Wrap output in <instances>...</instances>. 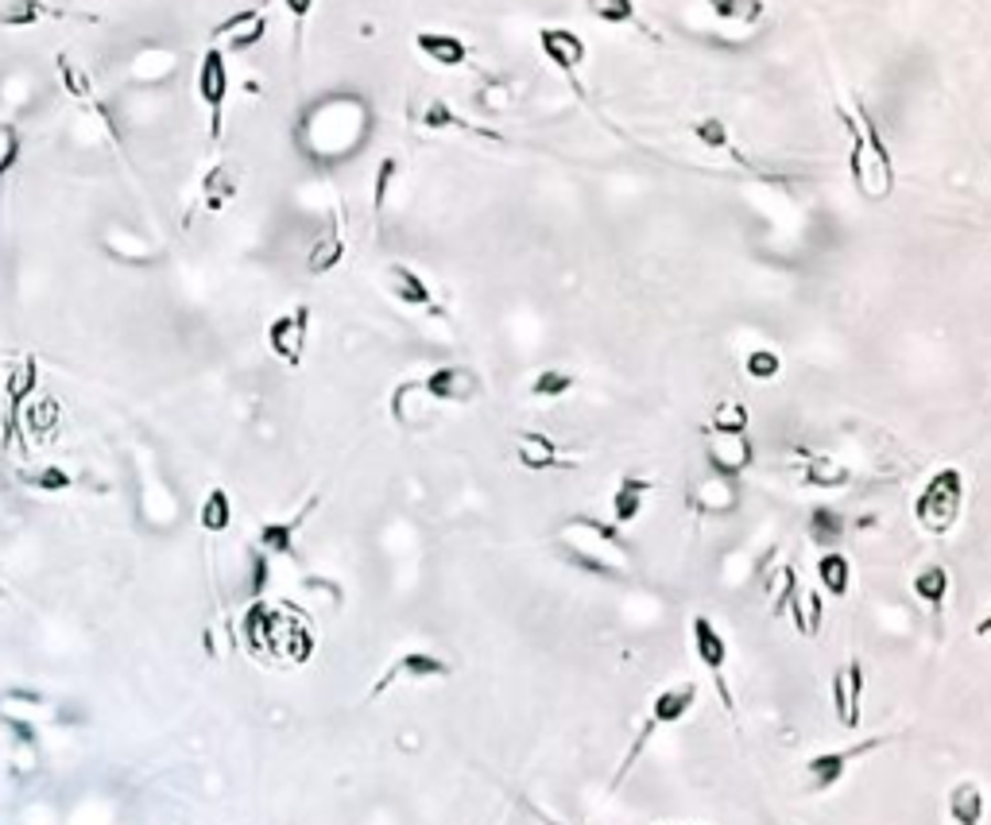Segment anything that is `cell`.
<instances>
[{
    "label": "cell",
    "mask_w": 991,
    "mask_h": 825,
    "mask_svg": "<svg viewBox=\"0 0 991 825\" xmlns=\"http://www.w3.org/2000/svg\"><path fill=\"white\" fill-rule=\"evenodd\" d=\"M744 373L752 376V381H775L778 373H783V357H778L775 350H752L744 357Z\"/></svg>",
    "instance_id": "cell-48"
},
{
    "label": "cell",
    "mask_w": 991,
    "mask_h": 825,
    "mask_svg": "<svg viewBox=\"0 0 991 825\" xmlns=\"http://www.w3.org/2000/svg\"><path fill=\"white\" fill-rule=\"evenodd\" d=\"M786 612H790V620H794V632L806 635V640H814V635L821 632V624H825L821 589H801V586H798V593L790 597Z\"/></svg>",
    "instance_id": "cell-27"
},
{
    "label": "cell",
    "mask_w": 991,
    "mask_h": 825,
    "mask_svg": "<svg viewBox=\"0 0 991 825\" xmlns=\"http://www.w3.org/2000/svg\"><path fill=\"white\" fill-rule=\"evenodd\" d=\"M693 706H698V683H675V686H667V690H658L655 701H650V717H647V725H643L639 740H635L632 752L624 756V768H620V775L632 768L635 756L643 752V744H647V740L655 737L663 725H678Z\"/></svg>",
    "instance_id": "cell-5"
},
{
    "label": "cell",
    "mask_w": 991,
    "mask_h": 825,
    "mask_svg": "<svg viewBox=\"0 0 991 825\" xmlns=\"http://www.w3.org/2000/svg\"><path fill=\"white\" fill-rule=\"evenodd\" d=\"M539 47H542V55L550 58V66H558L565 78H573L578 66L585 63V43H581V35H573L570 28H542Z\"/></svg>",
    "instance_id": "cell-21"
},
{
    "label": "cell",
    "mask_w": 991,
    "mask_h": 825,
    "mask_svg": "<svg viewBox=\"0 0 991 825\" xmlns=\"http://www.w3.org/2000/svg\"><path fill=\"white\" fill-rule=\"evenodd\" d=\"M268 617H271V609L263 601H252L245 617H240V635H245V643L252 651H263V640H268Z\"/></svg>",
    "instance_id": "cell-44"
},
{
    "label": "cell",
    "mask_w": 991,
    "mask_h": 825,
    "mask_svg": "<svg viewBox=\"0 0 991 825\" xmlns=\"http://www.w3.org/2000/svg\"><path fill=\"white\" fill-rule=\"evenodd\" d=\"M801 476H806V484H814V489H844V484L852 481V469L844 465V461L829 458V453H814V458L806 461V469H801Z\"/></svg>",
    "instance_id": "cell-34"
},
{
    "label": "cell",
    "mask_w": 991,
    "mask_h": 825,
    "mask_svg": "<svg viewBox=\"0 0 991 825\" xmlns=\"http://www.w3.org/2000/svg\"><path fill=\"white\" fill-rule=\"evenodd\" d=\"M763 586H767V597H771V612H775V617H783L786 604H790V597L798 593V570L783 562L767 581H763Z\"/></svg>",
    "instance_id": "cell-38"
},
{
    "label": "cell",
    "mask_w": 991,
    "mask_h": 825,
    "mask_svg": "<svg viewBox=\"0 0 991 825\" xmlns=\"http://www.w3.org/2000/svg\"><path fill=\"white\" fill-rule=\"evenodd\" d=\"M263 651L268 655H283L291 658V663H306L310 655H314V635H310V628L302 624L294 612H283V609H271L268 617V640H263Z\"/></svg>",
    "instance_id": "cell-9"
},
{
    "label": "cell",
    "mask_w": 991,
    "mask_h": 825,
    "mask_svg": "<svg viewBox=\"0 0 991 825\" xmlns=\"http://www.w3.org/2000/svg\"><path fill=\"white\" fill-rule=\"evenodd\" d=\"M365 128H368L365 101L342 97V94L322 97V101L310 105V109L302 113L299 148L306 151V156L330 163V159H342V156H349V151H357L360 140H365Z\"/></svg>",
    "instance_id": "cell-2"
},
{
    "label": "cell",
    "mask_w": 991,
    "mask_h": 825,
    "mask_svg": "<svg viewBox=\"0 0 991 825\" xmlns=\"http://www.w3.org/2000/svg\"><path fill=\"white\" fill-rule=\"evenodd\" d=\"M20 159V132L12 125H0V175H9Z\"/></svg>",
    "instance_id": "cell-50"
},
{
    "label": "cell",
    "mask_w": 991,
    "mask_h": 825,
    "mask_svg": "<svg viewBox=\"0 0 991 825\" xmlns=\"http://www.w3.org/2000/svg\"><path fill=\"white\" fill-rule=\"evenodd\" d=\"M690 635H693V655H698L701 667L713 675L717 690H721V701L732 709V694H729V683H724V667H729V640H724V632L709 617H693Z\"/></svg>",
    "instance_id": "cell-7"
},
{
    "label": "cell",
    "mask_w": 991,
    "mask_h": 825,
    "mask_svg": "<svg viewBox=\"0 0 991 825\" xmlns=\"http://www.w3.org/2000/svg\"><path fill=\"white\" fill-rule=\"evenodd\" d=\"M949 586H952V578H949V570H945L941 562H929V566H922V570L914 574V597H918L929 612L945 609V601H949Z\"/></svg>",
    "instance_id": "cell-29"
},
{
    "label": "cell",
    "mask_w": 991,
    "mask_h": 825,
    "mask_svg": "<svg viewBox=\"0 0 991 825\" xmlns=\"http://www.w3.org/2000/svg\"><path fill=\"white\" fill-rule=\"evenodd\" d=\"M650 489H655V484H650L647 476H635V473L620 476L616 492H612V524H616V527L635 524V519H639L643 501H647V492H650Z\"/></svg>",
    "instance_id": "cell-25"
},
{
    "label": "cell",
    "mask_w": 991,
    "mask_h": 825,
    "mask_svg": "<svg viewBox=\"0 0 991 825\" xmlns=\"http://www.w3.org/2000/svg\"><path fill=\"white\" fill-rule=\"evenodd\" d=\"M844 132H849V175L857 183L860 199L868 202H887L895 191V159L883 140V128L875 125V117L860 101H852V113L837 109Z\"/></svg>",
    "instance_id": "cell-1"
},
{
    "label": "cell",
    "mask_w": 991,
    "mask_h": 825,
    "mask_svg": "<svg viewBox=\"0 0 991 825\" xmlns=\"http://www.w3.org/2000/svg\"><path fill=\"white\" fill-rule=\"evenodd\" d=\"M965 508V473L952 465L937 469L914 501V519L926 535H949Z\"/></svg>",
    "instance_id": "cell-4"
},
{
    "label": "cell",
    "mask_w": 991,
    "mask_h": 825,
    "mask_svg": "<svg viewBox=\"0 0 991 825\" xmlns=\"http://www.w3.org/2000/svg\"><path fill=\"white\" fill-rule=\"evenodd\" d=\"M263 35H268V17H263V9H245V12H233L229 20H222V24L214 28V47L222 51V55H229V51H248V47H256Z\"/></svg>",
    "instance_id": "cell-17"
},
{
    "label": "cell",
    "mask_w": 991,
    "mask_h": 825,
    "mask_svg": "<svg viewBox=\"0 0 991 825\" xmlns=\"http://www.w3.org/2000/svg\"><path fill=\"white\" fill-rule=\"evenodd\" d=\"M806 532H809V539H814L817 547L837 550L841 547V539H844V532H849V519H844L837 508H829V504H821V508L809 512Z\"/></svg>",
    "instance_id": "cell-30"
},
{
    "label": "cell",
    "mask_w": 991,
    "mask_h": 825,
    "mask_svg": "<svg viewBox=\"0 0 991 825\" xmlns=\"http://www.w3.org/2000/svg\"><path fill=\"white\" fill-rule=\"evenodd\" d=\"M422 384H427V392L434 396V404H473L476 396H481V376L473 373V368L465 365H442L434 368L430 376H422Z\"/></svg>",
    "instance_id": "cell-15"
},
{
    "label": "cell",
    "mask_w": 991,
    "mask_h": 825,
    "mask_svg": "<svg viewBox=\"0 0 991 825\" xmlns=\"http://www.w3.org/2000/svg\"><path fill=\"white\" fill-rule=\"evenodd\" d=\"M585 9L604 24H632L635 20V0H585Z\"/></svg>",
    "instance_id": "cell-47"
},
{
    "label": "cell",
    "mask_w": 991,
    "mask_h": 825,
    "mask_svg": "<svg viewBox=\"0 0 991 825\" xmlns=\"http://www.w3.org/2000/svg\"><path fill=\"white\" fill-rule=\"evenodd\" d=\"M396 175H399V159L396 156H384L380 168H376V179H373V210H376V214H384V206H388V194H391V183H396Z\"/></svg>",
    "instance_id": "cell-49"
},
{
    "label": "cell",
    "mask_w": 991,
    "mask_h": 825,
    "mask_svg": "<svg viewBox=\"0 0 991 825\" xmlns=\"http://www.w3.org/2000/svg\"><path fill=\"white\" fill-rule=\"evenodd\" d=\"M24 481L35 484V489L58 492V489H66V484H71V476H66L58 465H47V469H40V473H24Z\"/></svg>",
    "instance_id": "cell-51"
},
{
    "label": "cell",
    "mask_w": 991,
    "mask_h": 825,
    "mask_svg": "<svg viewBox=\"0 0 991 825\" xmlns=\"http://www.w3.org/2000/svg\"><path fill=\"white\" fill-rule=\"evenodd\" d=\"M58 78H63L66 94L78 97V101H86V97H94V78H89V71L82 63H74L71 55H58Z\"/></svg>",
    "instance_id": "cell-43"
},
{
    "label": "cell",
    "mask_w": 991,
    "mask_h": 825,
    "mask_svg": "<svg viewBox=\"0 0 991 825\" xmlns=\"http://www.w3.org/2000/svg\"><path fill=\"white\" fill-rule=\"evenodd\" d=\"M705 461L713 473L740 476L744 469H752L755 446L747 435H721V430H705Z\"/></svg>",
    "instance_id": "cell-12"
},
{
    "label": "cell",
    "mask_w": 991,
    "mask_h": 825,
    "mask_svg": "<svg viewBox=\"0 0 991 825\" xmlns=\"http://www.w3.org/2000/svg\"><path fill=\"white\" fill-rule=\"evenodd\" d=\"M880 744H883V737H872V740H860V744H852V748H837V752L814 756V760H806V786L814 794L833 791V786L841 783L844 775H849L852 763L864 760V756L875 752Z\"/></svg>",
    "instance_id": "cell-6"
},
{
    "label": "cell",
    "mask_w": 991,
    "mask_h": 825,
    "mask_svg": "<svg viewBox=\"0 0 991 825\" xmlns=\"http://www.w3.org/2000/svg\"><path fill=\"white\" fill-rule=\"evenodd\" d=\"M419 125L430 128V132H465V136H484V140H496V143L504 140L496 128H476L473 120H465L457 109H450V101H442V97H430V101L422 105Z\"/></svg>",
    "instance_id": "cell-22"
},
{
    "label": "cell",
    "mask_w": 991,
    "mask_h": 825,
    "mask_svg": "<svg viewBox=\"0 0 991 825\" xmlns=\"http://www.w3.org/2000/svg\"><path fill=\"white\" fill-rule=\"evenodd\" d=\"M817 581H821V589L829 597H849V589H852L849 555H841V550H825V555L817 558Z\"/></svg>",
    "instance_id": "cell-31"
},
{
    "label": "cell",
    "mask_w": 991,
    "mask_h": 825,
    "mask_svg": "<svg viewBox=\"0 0 991 825\" xmlns=\"http://www.w3.org/2000/svg\"><path fill=\"white\" fill-rule=\"evenodd\" d=\"M434 411H438V404L422 381H403L396 392H391V419H396L403 430L427 427V422L434 419Z\"/></svg>",
    "instance_id": "cell-19"
},
{
    "label": "cell",
    "mask_w": 991,
    "mask_h": 825,
    "mask_svg": "<svg viewBox=\"0 0 991 825\" xmlns=\"http://www.w3.org/2000/svg\"><path fill=\"white\" fill-rule=\"evenodd\" d=\"M384 283H388V291L396 294L403 307L427 310V314H434V318L445 314V310L434 302V291H430L427 279H422L414 268H407V264H388V268H384Z\"/></svg>",
    "instance_id": "cell-20"
},
{
    "label": "cell",
    "mask_w": 991,
    "mask_h": 825,
    "mask_svg": "<svg viewBox=\"0 0 991 825\" xmlns=\"http://www.w3.org/2000/svg\"><path fill=\"white\" fill-rule=\"evenodd\" d=\"M414 47H419L434 66H465L468 63L465 40H457V35H450V32H419L414 35Z\"/></svg>",
    "instance_id": "cell-26"
},
{
    "label": "cell",
    "mask_w": 991,
    "mask_h": 825,
    "mask_svg": "<svg viewBox=\"0 0 991 825\" xmlns=\"http://www.w3.org/2000/svg\"><path fill=\"white\" fill-rule=\"evenodd\" d=\"M35 384H40V368H35V361H20L17 368H12L9 376H4V399H9V438L17 435L20 427V411L28 407V399H32Z\"/></svg>",
    "instance_id": "cell-24"
},
{
    "label": "cell",
    "mask_w": 991,
    "mask_h": 825,
    "mask_svg": "<svg viewBox=\"0 0 991 825\" xmlns=\"http://www.w3.org/2000/svg\"><path fill=\"white\" fill-rule=\"evenodd\" d=\"M43 17H51V9L40 0H0V24L4 28H32Z\"/></svg>",
    "instance_id": "cell-37"
},
{
    "label": "cell",
    "mask_w": 991,
    "mask_h": 825,
    "mask_svg": "<svg viewBox=\"0 0 991 825\" xmlns=\"http://www.w3.org/2000/svg\"><path fill=\"white\" fill-rule=\"evenodd\" d=\"M690 504L701 512V516H732L740 508V484L736 476H724L709 469L690 492Z\"/></svg>",
    "instance_id": "cell-18"
},
{
    "label": "cell",
    "mask_w": 991,
    "mask_h": 825,
    "mask_svg": "<svg viewBox=\"0 0 991 825\" xmlns=\"http://www.w3.org/2000/svg\"><path fill=\"white\" fill-rule=\"evenodd\" d=\"M516 461L531 473H542V469H565L570 461L562 458V450L554 446V438L542 435V430H524L516 438Z\"/></svg>",
    "instance_id": "cell-23"
},
{
    "label": "cell",
    "mask_w": 991,
    "mask_h": 825,
    "mask_svg": "<svg viewBox=\"0 0 991 825\" xmlns=\"http://www.w3.org/2000/svg\"><path fill=\"white\" fill-rule=\"evenodd\" d=\"M24 422H28V430H32V435H51V430H55V422H58V404L51 396H43V399H28V407L24 411Z\"/></svg>",
    "instance_id": "cell-45"
},
{
    "label": "cell",
    "mask_w": 991,
    "mask_h": 825,
    "mask_svg": "<svg viewBox=\"0 0 991 825\" xmlns=\"http://www.w3.org/2000/svg\"><path fill=\"white\" fill-rule=\"evenodd\" d=\"M578 388V376L565 373V368H542L539 376L531 381V396L535 399H562Z\"/></svg>",
    "instance_id": "cell-39"
},
{
    "label": "cell",
    "mask_w": 991,
    "mask_h": 825,
    "mask_svg": "<svg viewBox=\"0 0 991 825\" xmlns=\"http://www.w3.org/2000/svg\"><path fill=\"white\" fill-rule=\"evenodd\" d=\"M976 640H991V609L976 620Z\"/></svg>",
    "instance_id": "cell-53"
},
{
    "label": "cell",
    "mask_w": 991,
    "mask_h": 825,
    "mask_svg": "<svg viewBox=\"0 0 991 825\" xmlns=\"http://www.w3.org/2000/svg\"><path fill=\"white\" fill-rule=\"evenodd\" d=\"M949 817H952V825H980V817H983V791H980V783L965 779V783L952 786V791H949Z\"/></svg>",
    "instance_id": "cell-33"
},
{
    "label": "cell",
    "mask_w": 991,
    "mask_h": 825,
    "mask_svg": "<svg viewBox=\"0 0 991 825\" xmlns=\"http://www.w3.org/2000/svg\"><path fill=\"white\" fill-rule=\"evenodd\" d=\"M9 763L17 775H32L35 768H40V748H35V737L20 725L17 737H12V752H9Z\"/></svg>",
    "instance_id": "cell-42"
},
{
    "label": "cell",
    "mask_w": 991,
    "mask_h": 825,
    "mask_svg": "<svg viewBox=\"0 0 991 825\" xmlns=\"http://www.w3.org/2000/svg\"><path fill=\"white\" fill-rule=\"evenodd\" d=\"M342 260H345V237H342V229L334 225V229L322 233V237L310 245L306 271H310V276H325V271H334Z\"/></svg>",
    "instance_id": "cell-35"
},
{
    "label": "cell",
    "mask_w": 991,
    "mask_h": 825,
    "mask_svg": "<svg viewBox=\"0 0 991 825\" xmlns=\"http://www.w3.org/2000/svg\"><path fill=\"white\" fill-rule=\"evenodd\" d=\"M690 132H693V140L698 143H705L709 151H724L732 143V136H729V125H724L721 117H698L690 125Z\"/></svg>",
    "instance_id": "cell-46"
},
{
    "label": "cell",
    "mask_w": 991,
    "mask_h": 825,
    "mask_svg": "<svg viewBox=\"0 0 991 825\" xmlns=\"http://www.w3.org/2000/svg\"><path fill=\"white\" fill-rule=\"evenodd\" d=\"M705 4L729 24H755L763 17V0H705Z\"/></svg>",
    "instance_id": "cell-41"
},
{
    "label": "cell",
    "mask_w": 991,
    "mask_h": 825,
    "mask_svg": "<svg viewBox=\"0 0 991 825\" xmlns=\"http://www.w3.org/2000/svg\"><path fill=\"white\" fill-rule=\"evenodd\" d=\"M237 191H240V175H237V168H229V163H217V168L202 179V202H206L209 214L229 206V199Z\"/></svg>",
    "instance_id": "cell-32"
},
{
    "label": "cell",
    "mask_w": 991,
    "mask_h": 825,
    "mask_svg": "<svg viewBox=\"0 0 991 825\" xmlns=\"http://www.w3.org/2000/svg\"><path fill=\"white\" fill-rule=\"evenodd\" d=\"M310 508H314V504H306V508H302L294 519H271V524H263L260 527V550L263 555L294 558V535H299L302 519L310 516Z\"/></svg>",
    "instance_id": "cell-28"
},
{
    "label": "cell",
    "mask_w": 991,
    "mask_h": 825,
    "mask_svg": "<svg viewBox=\"0 0 991 825\" xmlns=\"http://www.w3.org/2000/svg\"><path fill=\"white\" fill-rule=\"evenodd\" d=\"M101 248L120 264H155L159 260V245L148 237V233L132 229L125 222H109L101 229Z\"/></svg>",
    "instance_id": "cell-14"
},
{
    "label": "cell",
    "mask_w": 991,
    "mask_h": 825,
    "mask_svg": "<svg viewBox=\"0 0 991 825\" xmlns=\"http://www.w3.org/2000/svg\"><path fill=\"white\" fill-rule=\"evenodd\" d=\"M829 694H833L837 721H841L844 729L857 732L860 729V701H864V667H860L857 658L833 671V686H829Z\"/></svg>",
    "instance_id": "cell-16"
},
{
    "label": "cell",
    "mask_w": 991,
    "mask_h": 825,
    "mask_svg": "<svg viewBox=\"0 0 991 825\" xmlns=\"http://www.w3.org/2000/svg\"><path fill=\"white\" fill-rule=\"evenodd\" d=\"M198 97L209 109V136H222L225 125V101H229V66H225V55L217 47H209L202 55L198 66Z\"/></svg>",
    "instance_id": "cell-8"
},
{
    "label": "cell",
    "mask_w": 991,
    "mask_h": 825,
    "mask_svg": "<svg viewBox=\"0 0 991 825\" xmlns=\"http://www.w3.org/2000/svg\"><path fill=\"white\" fill-rule=\"evenodd\" d=\"M747 422H752V411H747L740 399H724V404H717L709 430H721V435H747Z\"/></svg>",
    "instance_id": "cell-40"
},
{
    "label": "cell",
    "mask_w": 991,
    "mask_h": 825,
    "mask_svg": "<svg viewBox=\"0 0 991 825\" xmlns=\"http://www.w3.org/2000/svg\"><path fill=\"white\" fill-rule=\"evenodd\" d=\"M283 4H287V12H291V20L299 28H302V20L310 17V9H314V0H283Z\"/></svg>",
    "instance_id": "cell-52"
},
{
    "label": "cell",
    "mask_w": 991,
    "mask_h": 825,
    "mask_svg": "<svg viewBox=\"0 0 991 825\" xmlns=\"http://www.w3.org/2000/svg\"><path fill=\"white\" fill-rule=\"evenodd\" d=\"M558 547L573 566L596 574V578H627L632 574V550L620 539L612 524L596 516H573L558 527Z\"/></svg>",
    "instance_id": "cell-3"
},
{
    "label": "cell",
    "mask_w": 991,
    "mask_h": 825,
    "mask_svg": "<svg viewBox=\"0 0 991 825\" xmlns=\"http://www.w3.org/2000/svg\"><path fill=\"white\" fill-rule=\"evenodd\" d=\"M310 342V307H294L287 314H279L276 322L268 325V350L276 353L283 365L299 368L302 353H306Z\"/></svg>",
    "instance_id": "cell-10"
},
{
    "label": "cell",
    "mask_w": 991,
    "mask_h": 825,
    "mask_svg": "<svg viewBox=\"0 0 991 825\" xmlns=\"http://www.w3.org/2000/svg\"><path fill=\"white\" fill-rule=\"evenodd\" d=\"M430 678H450V663L430 655V651H407L403 658H396L380 675V683L373 686V698H380L384 690H391L399 683H430Z\"/></svg>",
    "instance_id": "cell-11"
},
{
    "label": "cell",
    "mask_w": 991,
    "mask_h": 825,
    "mask_svg": "<svg viewBox=\"0 0 991 825\" xmlns=\"http://www.w3.org/2000/svg\"><path fill=\"white\" fill-rule=\"evenodd\" d=\"M550 825H554V822H550Z\"/></svg>",
    "instance_id": "cell-54"
},
{
    "label": "cell",
    "mask_w": 991,
    "mask_h": 825,
    "mask_svg": "<svg viewBox=\"0 0 991 825\" xmlns=\"http://www.w3.org/2000/svg\"><path fill=\"white\" fill-rule=\"evenodd\" d=\"M179 66H183V55L175 47L148 43V47H140L128 58V82H136V86H163V82L175 78Z\"/></svg>",
    "instance_id": "cell-13"
},
{
    "label": "cell",
    "mask_w": 991,
    "mask_h": 825,
    "mask_svg": "<svg viewBox=\"0 0 991 825\" xmlns=\"http://www.w3.org/2000/svg\"><path fill=\"white\" fill-rule=\"evenodd\" d=\"M198 524H202V532H209V535L229 532V524H233L229 492L225 489H209L206 492V501H202V512H198Z\"/></svg>",
    "instance_id": "cell-36"
}]
</instances>
